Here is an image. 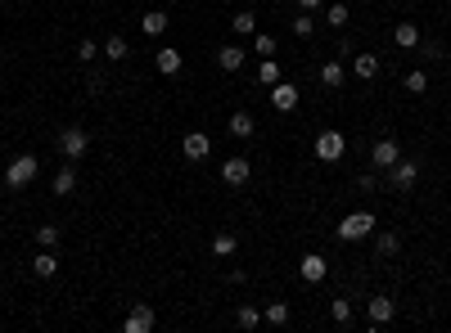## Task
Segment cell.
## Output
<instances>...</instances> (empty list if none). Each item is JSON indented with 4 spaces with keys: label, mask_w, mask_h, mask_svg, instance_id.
Returning <instances> with one entry per match:
<instances>
[{
    "label": "cell",
    "mask_w": 451,
    "mask_h": 333,
    "mask_svg": "<svg viewBox=\"0 0 451 333\" xmlns=\"http://www.w3.org/2000/svg\"><path fill=\"white\" fill-rule=\"evenodd\" d=\"M167 23H172V18H167L163 9H149V14H140V32H144V36H163Z\"/></svg>",
    "instance_id": "cell-19"
},
{
    "label": "cell",
    "mask_w": 451,
    "mask_h": 333,
    "mask_svg": "<svg viewBox=\"0 0 451 333\" xmlns=\"http://www.w3.org/2000/svg\"><path fill=\"white\" fill-rule=\"evenodd\" d=\"M122 329H127V333H149V329H154V306H149V302H136Z\"/></svg>",
    "instance_id": "cell-11"
},
{
    "label": "cell",
    "mask_w": 451,
    "mask_h": 333,
    "mask_svg": "<svg viewBox=\"0 0 451 333\" xmlns=\"http://www.w3.org/2000/svg\"><path fill=\"white\" fill-rule=\"evenodd\" d=\"M50 189L59 194V199H68V194H77V167H72V163H64V167H59V171H55V180H50Z\"/></svg>",
    "instance_id": "cell-14"
},
{
    "label": "cell",
    "mask_w": 451,
    "mask_h": 333,
    "mask_svg": "<svg viewBox=\"0 0 451 333\" xmlns=\"http://www.w3.org/2000/svg\"><path fill=\"white\" fill-rule=\"evenodd\" d=\"M32 275L36 279H55L59 275V257H55V248H41L32 257Z\"/></svg>",
    "instance_id": "cell-15"
},
{
    "label": "cell",
    "mask_w": 451,
    "mask_h": 333,
    "mask_svg": "<svg viewBox=\"0 0 451 333\" xmlns=\"http://www.w3.org/2000/svg\"><path fill=\"white\" fill-rule=\"evenodd\" d=\"M343 81H348V68L338 64V59H330V64H321V86H330V90H338Z\"/></svg>",
    "instance_id": "cell-20"
},
{
    "label": "cell",
    "mask_w": 451,
    "mask_h": 333,
    "mask_svg": "<svg viewBox=\"0 0 451 333\" xmlns=\"http://www.w3.org/2000/svg\"><path fill=\"white\" fill-rule=\"evenodd\" d=\"M325 5V0H298V9H307V14H312V9H321Z\"/></svg>",
    "instance_id": "cell-37"
},
{
    "label": "cell",
    "mask_w": 451,
    "mask_h": 333,
    "mask_svg": "<svg viewBox=\"0 0 451 333\" xmlns=\"http://www.w3.org/2000/svg\"><path fill=\"white\" fill-rule=\"evenodd\" d=\"M0 9H5V0H0Z\"/></svg>",
    "instance_id": "cell-38"
},
{
    "label": "cell",
    "mask_w": 451,
    "mask_h": 333,
    "mask_svg": "<svg viewBox=\"0 0 451 333\" xmlns=\"http://www.w3.org/2000/svg\"><path fill=\"white\" fill-rule=\"evenodd\" d=\"M230 28H235L239 36H253V32H258V18H253V9H239V14L230 18Z\"/></svg>",
    "instance_id": "cell-28"
},
{
    "label": "cell",
    "mask_w": 451,
    "mask_h": 333,
    "mask_svg": "<svg viewBox=\"0 0 451 333\" xmlns=\"http://www.w3.org/2000/svg\"><path fill=\"white\" fill-rule=\"evenodd\" d=\"M280 81V64L275 59H262V68H258V86H275Z\"/></svg>",
    "instance_id": "cell-33"
},
{
    "label": "cell",
    "mask_w": 451,
    "mask_h": 333,
    "mask_svg": "<svg viewBox=\"0 0 451 333\" xmlns=\"http://www.w3.org/2000/svg\"><path fill=\"white\" fill-rule=\"evenodd\" d=\"M352 72H357L361 81H375V77H379V54H375V50L352 54Z\"/></svg>",
    "instance_id": "cell-13"
},
{
    "label": "cell",
    "mask_w": 451,
    "mask_h": 333,
    "mask_svg": "<svg viewBox=\"0 0 451 333\" xmlns=\"http://www.w3.org/2000/svg\"><path fill=\"white\" fill-rule=\"evenodd\" d=\"M95 54H100V45H95V41H86V36H81V45H77V59H81V64H91Z\"/></svg>",
    "instance_id": "cell-35"
},
{
    "label": "cell",
    "mask_w": 451,
    "mask_h": 333,
    "mask_svg": "<svg viewBox=\"0 0 451 333\" xmlns=\"http://www.w3.org/2000/svg\"><path fill=\"white\" fill-rule=\"evenodd\" d=\"M212 252L226 262V257H235V252H239V239H235L230 230H226V234H217V239H212Z\"/></svg>",
    "instance_id": "cell-26"
},
{
    "label": "cell",
    "mask_w": 451,
    "mask_h": 333,
    "mask_svg": "<svg viewBox=\"0 0 451 333\" xmlns=\"http://www.w3.org/2000/svg\"><path fill=\"white\" fill-rule=\"evenodd\" d=\"M375 230H379L375 212H348L343 221H338V239H343V243H361V239H370Z\"/></svg>",
    "instance_id": "cell-2"
},
{
    "label": "cell",
    "mask_w": 451,
    "mask_h": 333,
    "mask_svg": "<svg viewBox=\"0 0 451 333\" xmlns=\"http://www.w3.org/2000/svg\"><path fill=\"white\" fill-rule=\"evenodd\" d=\"M86 149H91V135L81 127H64V131H59V158H64V163L86 158Z\"/></svg>",
    "instance_id": "cell-3"
},
{
    "label": "cell",
    "mask_w": 451,
    "mask_h": 333,
    "mask_svg": "<svg viewBox=\"0 0 451 333\" xmlns=\"http://www.w3.org/2000/svg\"><path fill=\"white\" fill-rule=\"evenodd\" d=\"M253 50H258L262 59H271L280 45H275V36H271V32H253Z\"/></svg>",
    "instance_id": "cell-30"
},
{
    "label": "cell",
    "mask_w": 451,
    "mask_h": 333,
    "mask_svg": "<svg viewBox=\"0 0 451 333\" xmlns=\"http://www.w3.org/2000/svg\"><path fill=\"white\" fill-rule=\"evenodd\" d=\"M249 176H253L249 158H226V163H222V185H230V189H239V185H249Z\"/></svg>",
    "instance_id": "cell-8"
},
{
    "label": "cell",
    "mask_w": 451,
    "mask_h": 333,
    "mask_svg": "<svg viewBox=\"0 0 451 333\" xmlns=\"http://www.w3.org/2000/svg\"><path fill=\"white\" fill-rule=\"evenodd\" d=\"M401 86H406V95H424V90H429V72H406V81H401Z\"/></svg>",
    "instance_id": "cell-31"
},
{
    "label": "cell",
    "mask_w": 451,
    "mask_h": 333,
    "mask_svg": "<svg viewBox=\"0 0 451 333\" xmlns=\"http://www.w3.org/2000/svg\"><path fill=\"white\" fill-rule=\"evenodd\" d=\"M298 275L307 279V284H321L325 275H330V262H325L321 252H302L298 257Z\"/></svg>",
    "instance_id": "cell-7"
},
{
    "label": "cell",
    "mask_w": 451,
    "mask_h": 333,
    "mask_svg": "<svg viewBox=\"0 0 451 333\" xmlns=\"http://www.w3.org/2000/svg\"><path fill=\"white\" fill-rule=\"evenodd\" d=\"M262 320H266V325H275V329H285L289 325V302H271L262 311Z\"/></svg>",
    "instance_id": "cell-27"
},
{
    "label": "cell",
    "mask_w": 451,
    "mask_h": 333,
    "mask_svg": "<svg viewBox=\"0 0 451 333\" xmlns=\"http://www.w3.org/2000/svg\"><path fill=\"white\" fill-rule=\"evenodd\" d=\"M343 153H348L343 131H321L316 135V158H321V163H343Z\"/></svg>",
    "instance_id": "cell-4"
},
{
    "label": "cell",
    "mask_w": 451,
    "mask_h": 333,
    "mask_svg": "<svg viewBox=\"0 0 451 333\" xmlns=\"http://www.w3.org/2000/svg\"><path fill=\"white\" fill-rule=\"evenodd\" d=\"M226 127H230V135H239V140H249V135L258 131V122H253V113H244V108H239V113H230V122H226Z\"/></svg>",
    "instance_id": "cell-22"
},
{
    "label": "cell",
    "mask_w": 451,
    "mask_h": 333,
    "mask_svg": "<svg viewBox=\"0 0 451 333\" xmlns=\"http://www.w3.org/2000/svg\"><path fill=\"white\" fill-rule=\"evenodd\" d=\"M401 158V144L393 140V135H384V140H375V149H370V167L375 171H388Z\"/></svg>",
    "instance_id": "cell-6"
},
{
    "label": "cell",
    "mask_w": 451,
    "mask_h": 333,
    "mask_svg": "<svg viewBox=\"0 0 451 333\" xmlns=\"http://www.w3.org/2000/svg\"><path fill=\"white\" fill-rule=\"evenodd\" d=\"M393 41H397V50H420V41H424V36H420V28H416V23H397V28H393Z\"/></svg>",
    "instance_id": "cell-17"
},
{
    "label": "cell",
    "mask_w": 451,
    "mask_h": 333,
    "mask_svg": "<svg viewBox=\"0 0 451 333\" xmlns=\"http://www.w3.org/2000/svg\"><path fill=\"white\" fill-rule=\"evenodd\" d=\"M36 176H41V158H36V153H18L14 163L5 167V185H9V189H28Z\"/></svg>",
    "instance_id": "cell-1"
},
{
    "label": "cell",
    "mask_w": 451,
    "mask_h": 333,
    "mask_svg": "<svg viewBox=\"0 0 451 333\" xmlns=\"http://www.w3.org/2000/svg\"><path fill=\"white\" fill-rule=\"evenodd\" d=\"M244 59H249L244 45H222V50H217V68H222V72H239Z\"/></svg>",
    "instance_id": "cell-16"
},
{
    "label": "cell",
    "mask_w": 451,
    "mask_h": 333,
    "mask_svg": "<svg viewBox=\"0 0 451 333\" xmlns=\"http://www.w3.org/2000/svg\"><path fill=\"white\" fill-rule=\"evenodd\" d=\"M181 153H185L190 163H203V158H212V140L203 131H190L185 140H181Z\"/></svg>",
    "instance_id": "cell-9"
},
{
    "label": "cell",
    "mask_w": 451,
    "mask_h": 333,
    "mask_svg": "<svg viewBox=\"0 0 451 333\" xmlns=\"http://www.w3.org/2000/svg\"><path fill=\"white\" fill-rule=\"evenodd\" d=\"M375 248H379V257H397L401 252V239H397V234H375Z\"/></svg>",
    "instance_id": "cell-29"
},
{
    "label": "cell",
    "mask_w": 451,
    "mask_h": 333,
    "mask_svg": "<svg viewBox=\"0 0 451 333\" xmlns=\"http://www.w3.org/2000/svg\"><path fill=\"white\" fill-rule=\"evenodd\" d=\"M330 320H334L338 329H348V325H352V302H348V298H334V302H330Z\"/></svg>",
    "instance_id": "cell-25"
},
{
    "label": "cell",
    "mask_w": 451,
    "mask_h": 333,
    "mask_svg": "<svg viewBox=\"0 0 451 333\" xmlns=\"http://www.w3.org/2000/svg\"><path fill=\"white\" fill-rule=\"evenodd\" d=\"M416 180H420V163H416V158H397V163L388 167V185L401 189V194L416 189Z\"/></svg>",
    "instance_id": "cell-5"
},
{
    "label": "cell",
    "mask_w": 451,
    "mask_h": 333,
    "mask_svg": "<svg viewBox=\"0 0 451 333\" xmlns=\"http://www.w3.org/2000/svg\"><path fill=\"white\" fill-rule=\"evenodd\" d=\"M271 108H275V113H294V108H298V86L275 81L271 86Z\"/></svg>",
    "instance_id": "cell-10"
},
{
    "label": "cell",
    "mask_w": 451,
    "mask_h": 333,
    "mask_svg": "<svg viewBox=\"0 0 451 333\" xmlns=\"http://www.w3.org/2000/svg\"><path fill=\"white\" fill-rule=\"evenodd\" d=\"M235 325H239V329H258V325H262V311H258V306H239V311H235Z\"/></svg>",
    "instance_id": "cell-32"
},
{
    "label": "cell",
    "mask_w": 451,
    "mask_h": 333,
    "mask_svg": "<svg viewBox=\"0 0 451 333\" xmlns=\"http://www.w3.org/2000/svg\"><path fill=\"white\" fill-rule=\"evenodd\" d=\"M100 54L108 59V64H122V59H127V54H131V45H127V36H118V32H113V36H108V41L100 45Z\"/></svg>",
    "instance_id": "cell-18"
},
{
    "label": "cell",
    "mask_w": 451,
    "mask_h": 333,
    "mask_svg": "<svg viewBox=\"0 0 451 333\" xmlns=\"http://www.w3.org/2000/svg\"><path fill=\"white\" fill-rule=\"evenodd\" d=\"M393 311H397V302L388 298V293H379V298H370V329H384L388 320H393Z\"/></svg>",
    "instance_id": "cell-12"
},
{
    "label": "cell",
    "mask_w": 451,
    "mask_h": 333,
    "mask_svg": "<svg viewBox=\"0 0 451 333\" xmlns=\"http://www.w3.org/2000/svg\"><path fill=\"white\" fill-rule=\"evenodd\" d=\"M154 64H158V72H163V77H176L185 59H181V50H158V54H154Z\"/></svg>",
    "instance_id": "cell-23"
},
{
    "label": "cell",
    "mask_w": 451,
    "mask_h": 333,
    "mask_svg": "<svg viewBox=\"0 0 451 333\" xmlns=\"http://www.w3.org/2000/svg\"><path fill=\"white\" fill-rule=\"evenodd\" d=\"M289 28H294L298 41H312V36H316V18L307 14V9H302V14H294V23H289Z\"/></svg>",
    "instance_id": "cell-24"
},
{
    "label": "cell",
    "mask_w": 451,
    "mask_h": 333,
    "mask_svg": "<svg viewBox=\"0 0 451 333\" xmlns=\"http://www.w3.org/2000/svg\"><path fill=\"white\" fill-rule=\"evenodd\" d=\"M59 243V226H41L36 230V248H55Z\"/></svg>",
    "instance_id": "cell-34"
},
{
    "label": "cell",
    "mask_w": 451,
    "mask_h": 333,
    "mask_svg": "<svg viewBox=\"0 0 451 333\" xmlns=\"http://www.w3.org/2000/svg\"><path fill=\"white\" fill-rule=\"evenodd\" d=\"M420 54L424 59H443V45H438V41H420Z\"/></svg>",
    "instance_id": "cell-36"
},
{
    "label": "cell",
    "mask_w": 451,
    "mask_h": 333,
    "mask_svg": "<svg viewBox=\"0 0 451 333\" xmlns=\"http://www.w3.org/2000/svg\"><path fill=\"white\" fill-rule=\"evenodd\" d=\"M348 18H352L348 5H338V0H334V5H325V28H330V32H343Z\"/></svg>",
    "instance_id": "cell-21"
}]
</instances>
